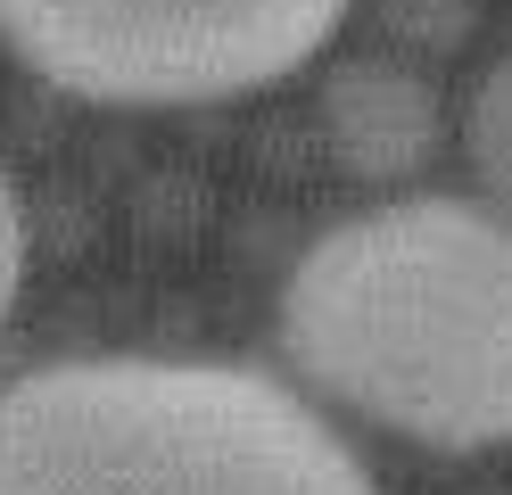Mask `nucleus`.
Returning a JSON list of instances; mask_svg holds the SVG:
<instances>
[{
	"instance_id": "423d86ee",
	"label": "nucleus",
	"mask_w": 512,
	"mask_h": 495,
	"mask_svg": "<svg viewBox=\"0 0 512 495\" xmlns=\"http://www.w3.org/2000/svg\"><path fill=\"white\" fill-rule=\"evenodd\" d=\"M17 281H25V207H17V174L0 157V322L17 306Z\"/></svg>"
},
{
	"instance_id": "39448f33",
	"label": "nucleus",
	"mask_w": 512,
	"mask_h": 495,
	"mask_svg": "<svg viewBox=\"0 0 512 495\" xmlns=\"http://www.w3.org/2000/svg\"><path fill=\"white\" fill-rule=\"evenodd\" d=\"M463 149H471V174L488 190V207L512 215V50L479 75L471 91V116H463Z\"/></svg>"
},
{
	"instance_id": "f03ea898",
	"label": "nucleus",
	"mask_w": 512,
	"mask_h": 495,
	"mask_svg": "<svg viewBox=\"0 0 512 495\" xmlns=\"http://www.w3.org/2000/svg\"><path fill=\"white\" fill-rule=\"evenodd\" d=\"M0 495H380L265 363L67 355L0 388Z\"/></svg>"
},
{
	"instance_id": "f257e3e1",
	"label": "nucleus",
	"mask_w": 512,
	"mask_h": 495,
	"mask_svg": "<svg viewBox=\"0 0 512 495\" xmlns=\"http://www.w3.org/2000/svg\"><path fill=\"white\" fill-rule=\"evenodd\" d=\"M281 355L323 405L430 454L512 446V215L397 198L331 223L281 281Z\"/></svg>"
},
{
	"instance_id": "7ed1b4c3",
	"label": "nucleus",
	"mask_w": 512,
	"mask_h": 495,
	"mask_svg": "<svg viewBox=\"0 0 512 495\" xmlns=\"http://www.w3.org/2000/svg\"><path fill=\"white\" fill-rule=\"evenodd\" d=\"M339 17L347 0H0V42L67 99L207 108L298 75Z\"/></svg>"
},
{
	"instance_id": "20e7f679",
	"label": "nucleus",
	"mask_w": 512,
	"mask_h": 495,
	"mask_svg": "<svg viewBox=\"0 0 512 495\" xmlns=\"http://www.w3.org/2000/svg\"><path fill=\"white\" fill-rule=\"evenodd\" d=\"M323 132L356 182H405L438 157V83L405 58H339L323 75Z\"/></svg>"
}]
</instances>
